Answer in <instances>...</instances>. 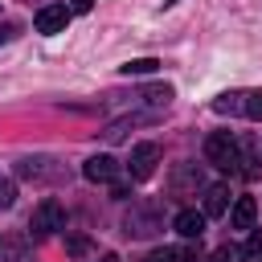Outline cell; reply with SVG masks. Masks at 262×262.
<instances>
[{
    "label": "cell",
    "mask_w": 262,
    "mask_h": 262,
    "mask_svg": "<svg viewBox=\"0 0 262 262\" xmlns=\"http://www.w3.org/2000/svg\"><path fill=\"white\" fill-rule=\"evenodd\" d=\"M237 139L229 135V131H213L209 139H205V160L209 164H217V168H225V172H237Z\"/></svg>",
    "instance_id": "1"
},
{
    "label": "cell",
    "mask_w": 262,
    "mask_h": 262,
    "mask_svg": "<svg viewBox=\"0 0 262 262\" xmlns=\"http://www.w3.org/2000/svg\"><path fill=\"white\" fill-rule=\"evenodd\" d=\"M57 229H66V209H61L53 196H45V201L33 209V217H29V233H33V237H49V233H57Z\"/></svg>",
    "instance_id": "2"
},
{
    "label": "cell",
    "mask_w": 262,
    "mask_h": 262,
    "mask_svg": "<svg viewBox=\"0 0 262 262\" xmlns=\"http://www.w3.org/2000/svg\"><path fill=\"white\" fill-rule=\"evenodd\" d=\"M156 164H160V147L156 143H135L131 160H127V172H131V180H147L156 172Z\"/></svg>",
    "instance_id": "3"
},
{
    "label": "cell",
    "mask_w": 262,
    "mask_h": 262,
    "mask_svg": "<svg viewBox=\"0 0 262 262\" xmlns=\"http://www.w3.org/2000/svg\"><path fill=\"white\" fill-rule=\"evenodd\" d=\"M123 229H127L131 237H151V233L160 229V209H147V205L131 209V213H127V221H123Z\"/></svg>",
    "instance_id": "4"
},
{
    "label": "cell",
    "mask_w": 262,
    "mask_h": 262,
    "mask_svg": "<svg viewBox=\"0 0 262 262\" xmlns=\"http://www.w3.org/2000/svg\"><path fill=\"white\" fill-rule=\"evenodd\" d=\"M66 25H70V8H66V4H45V8L33 16V29L45 33V37H49V33H61Z\"/></svg>",
    "instance_id": "5"
},
{
    "label": "cell",
    "mask_w": 262,
    "mask_h": 262,
    "mask_svg": "<svg viewBox=\"0 0 262 262\" xmlns=\"http://www.w3.org/2000/svg\"><path fill=\"white\" fill-rule=\"evenodd\" d=\"M49 164H53L49 156H29V160L16 164V176H25V180H61V168H49Z\"/></svg>",
    "instance_id": "6"
},
{
    "label": "cell",
    "mask_w": 262,
    "mask_h": 262,
    "mask_svg": "<svg viewBox=\"0 0 262 262\" xmlns=\"http://www.w3.org/2000/svg\"><path fill=\"white\" fill-rule=\"evenodd\" d=\"M82 176L94 180V184H115V176H119V160H115V156H90L86 168H82Z\"/></svg>",
    "instance_id": "7"
},
{
    "label": "cell",
    "mask_w": 262,
    "mask_h": 262,
    "mask_svg": "<svg viewBox=\"0 0 262 262\" xmlns=\"http://www.w3.org/2000/svg\"><path fill=\"white\" fill-rule=\"evenodd\" d=\"M205 221H209V217H205V213H196V209H180V213L172 217L176 233H180V237H192V242L205 233Z\"/></svg>",
    "instance_id": "8"
},
{
    "label": "cell",
    "mask_w": 262,
    "mask_h": 262,
    "mask_svg": "<svg viewBox=\"0 0 262 262\" xmlns=\"http://www.w3.org/2000/svg\"><path fill=\"white\" fill-rule=\"evenodd\" d=\"M229 221H233V229H254V221H258V201H254V196H237L233 209H229Z\"/></svg>",
    "instance_id": "9"
},
{
    "label": "cell",
    "mask_w": 262,
    "mask_h": 262,
    "mask_svg": "<svg viewBox=\"0 0 262 262\" xmlns=\"http://www.w3.org/2000/svg\"><path fill=\"white\" fill-rule=\"evenodd\" d=\"M205 217H221V213H229V184H209L205 188V209H201Z\"/></svg>",
    "instance_id": "10"
},
{
    "label": "cell",
    "mask_w": 262,
    "mask_h": 262,
    "mask_svg": "<svg viewBox=\"0 0 262 262\" xmlns=\"http://www.w3.org/2000/svg\"><path fill=\"white\" fill-rule=\"evenodd\" d=\"M213 111H217V115H242V111H246V94H242V90H225V94L213 98Z\"/></svg>",
    "instance_id": "11"
},
{
    "label": "cell",
    "mask_w": 262,
    "mask_h": 262,
    "mask_svg": "<svg viewBox=\"0 0 262 262\" xmlns=\"http://www.w3.org/2000/svg\"><path fill=\"white\" fill-rule=\"evenodd\" d=\"M237 172H242L246 180H258V176H262V160H258L254 151H237Z\"/></svg>",
    "instance_id": "12"
},
{
    "label": "cell",
    "mask_w": 262,
    "mask_h": 262,
    "mask_svg": "<svg viewBox=\"0 0 262 262\" xmlns=\"http://www.w3.org/2000/svg\"><path fill=\"white\" fill-rule=\"evenodd\" d=\"M172 98H176V90H172L168 82H164V86H147V90H143V102H151V106H168Z\"/></svg>",
    "instance_id": "13"
},
{
    "label": "cell",
    "mask_w": 262,
    "mask_h": 262,
    "mask_svg": "<svg viewBox=\"0 0 262 262\" xmlns=\"http://www.w3.org/2000/svg\"><path fill=\"white\" fill-rule=\"evenodd\" d=\"M156 70H160V61H156V57H135V61H127V66H123V74H127V78H131V74H135V78H143V74H156Z\"/></svg>",
    "instance_id": "14"
},
{
    "label": "cell",
    "mask_w": 262,
    "mask_h": 262,
    "mask_svg": "<svg viewBox=\"0 0 262 262\" xmlns=\"http://www.w3.org/2000/svg\"><path fill=\"white\" fill-rule=\"evenodd\" d=\"M131 123H139V119H135V115H127V119H115V123L102 131V139H106V143H119V139L127 135V127H131Z\"/></svg>",
    "instance_id": "15"
},
{
    "label": "cell",
    "mask_w": 262,
    "mask_h": 262,
    "mask_svg": "<svg viewBox=\"0 0 262 262\" xmlns=\"http://www.w3.org/2000/svg\"><path fill=\"white\" fill-rule=\"evenodd\" d=\"M242 258H246V250H242V246H217L205 262H242Z\"/></svg>",
    "instance_id": "16"
},
{
    "label": "cell",
    "mask_w": 262,
    "mask_h": 262,
    "mask_svg": "<svg viewBox=\"0 0 262 262\" xmlns=\"http://www.w3.org/2000/svg\"><path fill=\"white\" fill-rule=\"evenodd\" d=\"M172 184H176V188H180V184H196V188H201V168H196V164H184V168H176Z\"/></svg>",
    "instance_id": "17"
},
{
    "label": "cell",
    "mask_w": 262,
    "mask_h": 262,
    "mask_svg": "<svg viewBox=\"0 0 262 262\" xmlns=\"http://www.w3.org/2000/svg\"><path fill=\"white\" fill-rule=\"evenodd\" d=\"M246 119H254V123H262V90H250L246 94V111H242Z\"/></svg>",
    "instance_id": "18"
},
{
    "label": "cell",
    "mask_w": 262,
    "mask_h": 262,
    "mask_svg": "<svg viewBox=\"0 0 262 262\" xmlns=\"http://www.w3.org/2000/svg\"><path fill=\"white\" fill-rule=\"evenodd\" d=\"M66 250H70L74 258H86V254H90V237H82V233H70V237H66Z\"/></svg>",
    "instance_id": "19"
},
{
    "label": "cell",
    "mask_w": 262,
    "mask_h": 262,
    "mask_svg": "<svg viewBox=\"0 0 262 262\" xmlns=\"http://www.w3.org/2000/svg\"><path fill=\"white\" fill-rule=\"evenodd\" d=\"M147 262H180V254H176L172 246H164V250H151V254H147Z\"/></svg>",
    "instance_id": "20"
},
{
    "label": "cell",
    "mask_w": 262,
    "mask_h": 262,
    "mask_svg": "<svg viewBox=\"0 0 262 262\" xmlns=\"http://www.w3.org/2000/svg\"><path fill=\"white\" fill-rule=\"evenodd\" d=\"M12 201H16V184L12 180H0V209H8Z\"/></svg>",
    "instance_id": "21"
},
{
    "label": "cell",
    "mask_w": 262,
    "mask_h": 262,
    "mask_svg": "<svg viewBox=\"0 0 262 262\" xmlns=\"http://www.w3.org/2000/svg\"><path fill=\"white\" fill-rule=\"evenodd\" d=\"M246 254H250V258H262V229H254V233H250V242H246Z\"/></svg>",
    "instance_id": "22"
},
{
    "label": "cell",
    "mask_w": 262,
    "mask_h": 262,
    "mask_svg": "<svg viewBox=\"0 0 262 262\" xmlns=\"http://www.w3.org/2000/svg\"><path fill=\"white\" fill-rule=\"evenodd\" d=\"M176 254H180V262H205L201 246H184V250H176Z\"/></svg>",
    "instance_id": "23"
},
{
    "label": "cell",
    "mask_w": 262,
    "mask_h": 262,
    "mask_svg": "<svg viewBox=\"0 0 262 262\" xmlns=\"http://www.w3.org/2000/svg\"><path fill=\"white\" fill-rule=\"evenodd\" d=\"M16 33H20V25H12V20H4V25H0V45H4V41H12Z\"/></svg>",
    "instance_id": "24"
},
{
    "label": "cell",
    "mask_w": 262,
    "mask_h": 262,
    "mask_svg": "<svg viewBox=\"0 0 262 262\" xmlns=\"http://www.w3.org/2000/svg\"><path fill=\"white\" fill-rule=\"evenodd\" d=\"M90 8H94V0H74L70 4V12H90Z\"/></svg>",
    "instance_id": "25"
},
{
    "label": "cell",
    "mask_w": 262,
    "mask_h": 262,
    "mask_svg": "<svg viewBox=\"0 0 262 262\" xmlns=\"http://www.w3.org/2000/svg\"><path fill=\"white\" fill-rule=\"evenodd\" d=\"M102 262H115V258H102Z\"/></svg>",
    "instance_id": "26"
}]
</instances>
